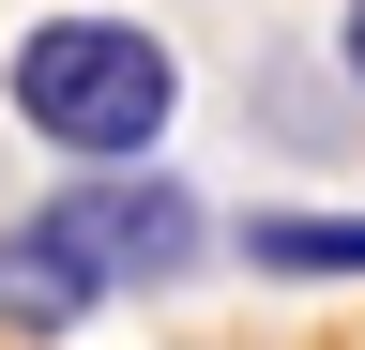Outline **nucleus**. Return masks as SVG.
Listing matches in <instances>:
<instances>
[{
  "mask_svg": "<svg viewBox=\"0 0 365 350\" xmlns=\"http://www.w3.org/2000/svg\"><path fill=\"white\" fill-rule=\"evenodd\" d=\"M0 107L61 168H153L182 122V46L137 16H31L16 61H0Z\"/></svg>",
  "mask_w": 365,
  "mask_h": 350,
  "instance_id": "f257e3e1",
  "label": "nucleus"
},
{
  "mask_svg": "<svg viewBox=\"0 0 365 350\" xmlns=\"http://www.w3.org/2000/svg\"><path fill=\"white\" fill-rule=\"evenodd\" d=\"M46 213H61V244H76L107 289H182V274L213 259V213L182 198L168 168H76Z\"/></svg>",
  "mask_w": 365,
  "mask_h": 350,
  "instance_id": "f03ea898",
  "label": "nucleus"
},
{
  "mask_svg": "<svg viewBox=\"0 0 365 350\" xmlns=\"http://www.w3.org/2000/svg\"><path fill=\"white\" fill-rule=\"evenodd\" d=\"M244 274H274V289H365V213H244Z\"/></svg>",
  "mask_w": 365,
  "mask_h": 350,
  "instance_id": "20e7f679",
  "label": "nucleus"
},
{
  "mask_svg": "<svg viewBox=\"0 0 365 350\" xmlns=\"http://www.w3.org/2000/svg\"><path fill=\"white\" fill-rule=\"evenodd\" d=\"M91 304H107V274L61 244V213H16L0 229V335H76Z\"/></svg>",
  "mask_w": 365,
  "mask_h": 350,
  "instance_id": "7ed1b4c3",
  "label": "nucleus"
},
{
  "mask_svg": "<svg viewBox=\"0 0 365 350\" xmlns=\"http://www.w3.org/2000/svg\"><path fill=\"white\" fill-rule=\"evenodd\" d=\"M335 76H350V107H365V0L335 16Z\"/></svg>",
  "mask_w": 365,
  "mask_h": 350,
  "instance_id": "39448f33",
  "label": "nucleus"
}]
</instances>
